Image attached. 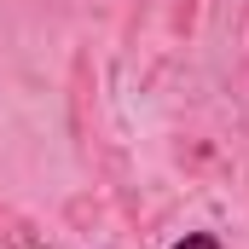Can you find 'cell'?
Segmentation results:
<instances>
[{
    "mask_svg": "<svg viewBox=\"0 0 249 249\" xmlns=\"http://www.w3.org/2000/svg\"><path fill=\"white\" fill-rule=\"evenodd\" d=\"M168 249H220V238L214 232H186V238H174Z\"/></svg>",
    "mask_w": 249,
    "mask_h": 249,
    "instance_id": "6da1fadb",
    "label": "cell"
}]
</instances>
